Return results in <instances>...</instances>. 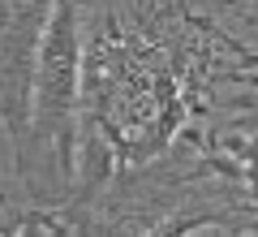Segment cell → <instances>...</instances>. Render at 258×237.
<instances>
[{
    "label": "cell",
    "mask_w": 258,
    "mask_h": 237,
    "mask_svg": "<svg viewBox=\"0 0 258 237\" xmlns=\"http://www.w3.org/2000/svg\"><path fill=\"white\" fill-rule=\"evenodd\" d=\"M39 121L60 129L69 138L78 108V22L69 5H56L43 39H39V86H35Z\"/></svg>",
    "instance_id": "cell-1"
}]
</instances>
